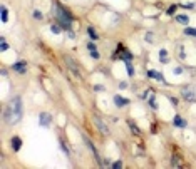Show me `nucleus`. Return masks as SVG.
I'll use <instances>...</instances> for the list:
<instances>
[{
	"instance_id": "19",
	"label": "nucleus",
	"mask_w": 196,
	"mask_h": 169,
	"mask_svg": "<svg viewBox=\"0 0 196 169\" xmlns=\"http://www.w3.org/2000/svg\"><path fill=\"white\" fill-rule=\"evenodd\" d=\"M51 30H52V32H54V34H60V30H62V27H60V25H59L57 22H55V24H52V25H51Z\"/></svg>"
},
{
	"instance_id": "12",
	"label": "nucleus",
	"mask_w": 196,
	"mask_h": 169,
	"mask_svg": "<svg viewBox=\"0 0 196 169\" xmlns=\"http://www.w3.org/2000/svg\"><path fill=\"white\" fill-rule=\"evenodd\" d=\"M171 166H173V167H183V161H179V156H173V158H171Z\"/></svg>"
},
{
	"instance_id": "28",
	"label": "nucleus",
	"mask_w": 196,
	"mask_h": 169,
	"mask_svg": "<svg viewBox=\"0 0 196 169\" xmlns=\"http://www.w3.org/2000/svg\"><path fill=\"white\" fill-rule=\"evenodd\" d=\"M94 90H96V92H102V90H106V89L102 86H94Z\"/></svg>"
},
{
	"instance_id": "21",
	"label": "nucleus",
	"mask_w": 196,
	"mask_h": 169,
	"mask_svg": "<svg viewBox=\"0 0 196 169\" xmlns=\"http://www.w3.org/2000/svg\"><path fill=\"white\" fill-rule=\"evenodd\" d=\"M148 104L151 106L152 109H158V104H156V101H154V96L152 97H149V101H148Z\"/></svg>"
},
{
	"instance_id": "30",
	"label": "nucleus",
	"mask_w": 196,
	"mask_h": 169,
	"mask_svg": "<svg viewBox=\"0 0 196 169\" xmlns=\"http://www.w3.org/2000/svg\"><path fill=\"white\" fill-rule=\"evenodd\" d=\"M159 55H161V59L166 57V49H161V50H159Z\"/></svg>"
},
{
	"instance_id": "5",
	"label": "nucleus",
	"mask_w": 196,
	"mask_h": 169,
	"mask_svg": "<svg viewBox=\"0 0 196 169\" xmlns=\"http://www.w3.org/2000/svg\"><path fill=\"white\" fill-rule=\"evenodd\" d=\"M92 121H94V124H96V127H97L99 131H101V134H106L107 136L109 134V127H107V124L102 121L99 115H92Z\"/></svg>"
},
{
	"instance_id": "7",
	"label": "nucleus",
	"mask_w": 196,
	"mask_h": 169,
	"mask_svg": "<svg viewBox=\"0 0 196 169\" xmlns=\"http://www.w3.org/2000/svg\"><path fill=\"white\" fill-rule=\"evenodd\" d=\"M12 69H14L15 72H18V74H25L27 72V62L25 60H18V62H15V64L12 65Z\"/></svg>"
},
{
	"instance_id": "24",
	"label": "nucleus",
	"mask_w": 196,
	"mask_h": 169,
	"mask_svg": "<svg viewBox=\"0 0 196 169\" xmlns=\"http://www.w3.org/2000/svg\"><path fill=\"white\" fill-rule=\"evenodd\" d=\"M44 15H42V12H39V10H34V18H37V20H40Z\"/></svg>"
},
{
	"instance_id": "11",
	"label": "nucleus",
	"mask_w": 196,
	"mask_h": 169,
	"mask_svg": "<svg viewBox=\"0 0 196 169\" xmlns=\"http://www.w3.org/2000/svg\"><path fill=\"white\" fill-rule=\"evenodd\" d=\"M148 76L151 77V79H156V80H159V82H166L164 80V76L161 74V72H156V70H149L148 72Z\"/></svg>"
},
{
	"instance_id": "8",
	"label": "nucleus",
	"mask_w": 196,
	"mask_h": 169,
	"mask_svg": "<svg viewBox=\"0 0 196 169\" xmlns=\"http://www.w3.org/2000/svg\"><path fill=\"white\" fill-rule=\"evenodd\" d=\"M114 104H116V107H126L127 104H129V99L122 97V96H114Z\"/></svg>"
},
{
	"instance_id": "33",
	"label": "nucleus",
	"mask_w": 196,
	"mask_h": 169,
	"mask_svg": "<svg viewBox=\"0 0 196 169\" xmlns=\"http://www.w3.org/2000/svg\"><path fill=\"white\" fill-rule=\"evenodd\" d=\"M174 74H181V67H176V69H174Z\"/></svg>"
},
{
	"instance_id": "25",
	"label": "nucleus",
	"mask_w": 196,
	"mask_h": 169,
	"mask_svg": "<svg viewBox=\"0 0 196 169\" xmlns=\"http://www.w3.org/2000/svg\"><path fill=\"white\" fill-rule=\"evenodd\" d=\"M174 12H176V5H171V7L166 10V14H168V15H173Z\"/></svg>"
},
{
	"instance_id": "26",
	"label": "nucleus",
	"mask_w": 196,
	"mask_h": 169,
	"mask_svg": "<svg viewBox=\"0 0 196 169\" xmlns=\"http://www.w3.org/2000/svg\"><path fill=\"white\" fill-rule=\"evenodd\" d=\"M89 54H91V57H92V59H99V52H97V49H96V50H89Z\"/></svg>"
},
{
	"instance_id": "3",
	"label": "nucleus",
	"mask_w": 196,
	"mask_h": 169,
	"mask_svg": "<svg viewBox=\"0 0 196 169\" xmlns=\"http://www.w3.org/2000/svg\"><path fill=\"white\" fill-rule=\"evenodd\" d=\"M62 60H64V64H65V67L69 69L70 72H72L74 76H76V79H82V74H80V69H79V65H77V62L74 60L70 55H64L62 57Z\"/></svg>"
},
{
	"instance_id": "15",
	"label": "nucleus",
	"mask_w": 196,
	"mask_h": 169,
	"mask_svg": "<svg viewBox=\"0 0 196 169\" xmlns=\"http://www.w3.org/2000/svg\"><path fill=\"white\" fill-rule=\"evenodd\" d=\"M176 22L186 25V24H189V17H188V15H176Z\"/></svg>"
},
{
	"instance_id": "9",
	"label": "nucleus",
	"mask_w": 196,
	"mask_h": 169,
	"mask_svg": "<svg viewBox=\"0 0 196 169\" xmlns=\"http://www.w3.org/2000/svg\"><path fill=\"white\" fill-rule=\"evenodd\" d=\"M10 146H12V149H14L15 152H18V151H20V148H22V139L18 136H14L10 139Z\"/></svg>"
},
{
	"instance_id": "32",
	"label": "nucleus",
	"mask_w": 196,
	"mask_h": 169,
	"mask_svg": "<svg viewBox=\"0 0 196 169\" xmlns=\"http://www.w3.org/2000/svg\"><path fill=\"white\" fill-rule=\"evenodd\" d=\"M119 87H121V89H126L127 84H126V82H121V84H119Z\"/></svg>"
},
{
	"instance_id": "31",
	"label": "nucleus",
	"mask_w": 196,
	"mask_h": 169,
	"mask_svg": "<svg viewBox=\"0 0 196 169\" xmlns=\"http://www.w3.org/2000/svg\"><path fill=\"white\" fill-rule=\"evenodd\" d=\"M146 39H148V42H152V34L148 32V34H146Z\"/></svg>"
},
{
	"instance_id": "16",
	"label": "nucleus",
	"mask_w": 196,
	"mask_h": 169,
	"mask_svg": "<svg viewBox=\"0 0 196 169\" xmlns=\"http://www.w3.org/2000/svg\"><path fill=\"white\" fill-rule=\"evenodd\" d=\"M87 34H89V37H91V40H97L99 37H97V32H96L92 27H87Z\"/></svg>"
},
{
	"instance_id": "29",
	"label": "nucleus",
	"mask_w": 196,
	"mask_h": 169,
	"mask_svg": "<svg viewBox=\"0 0 196 169\" xmlns=\"http://www.w3.org/2000/svg\"><path fill=\"white\" fill-rule=\"evenodd\" d=\"M169 102L173 106H178V99H176V97H169Z\"/></svg>"
},
{
	"instance_id": "10",
	"label": "nucleus",
	"mask_w": 196,
	"mask_h": 169,
	"mask_svg": "<svg viewBox=\"0 0 196 169\" xmlns=\"http://www.w3.org/2000/svg\"><path fill=\"white\" fill-rule=\"evenodd\" d=\"M173 124H174V126H176V127H181V129H185V127L188 126V124H186V121L181 117V115H174V119H173Z\"/></svg>"
},
{
	"instance_id": "2",
	"label": "nucleus",
	"mask_w": 196,
	"mask_h": 169,
	"mask_svg": "<svg viewBox=\"0 0 196 169\" xmlns=\"http://www.w3.org/2000/svg\"><path fill=\"white\" fill-rule=\"evenodd\" d=\"M20 119H22V97L17 96V97L12 99L7 104V107H5L4 121L7 124H10V126H14V124H17Z\"/></svg>"
},
{
	"instance_id": "13",
	"label": "nucleus",
	"mask_w": 196,
	"mask_h": 169,
	"mask_svg": "<svg viewBox=\"0 0 196 169\" xmlns=\"http://www.w3.org/2000/svg\"><path fill=\"white\" fill-rule=\"evenodd\" d=\"M127 126H129V129L132 131V132L136 134V136H139L141 134V131H139V127L136 126V122H132V121H127Z\"/></svg>"
},
{
	"instance_id": "22",
	"label": "nucleus",
	"mask_w": 196,
	"mask_h": 169,
	"mask_svg": "<svg viewBox=\"0 0 196 169\" xmlns=\"http://www.w3.org/2000/svg\"><path fill=\"white\" fill-rule=\"evenodd\" d=\"M111 166H113V169H121V167H122V161H116V162H113Z\"/></svg>"
},
{
	"instance_id": "18",
	"label": "nucleus",
	"mask_w": 196,
	"mask_h": 169,
	"mask_svg": "<svg viewBox=\"0 0 196 169\" xmlns=\"http://www.w3.org/2000/svg\"><path fill=\"white\" fill-rule=\"evenodd\" d=\"M185 34L188 37H196V29H193V27H186L185 29Z\"/></svg>"
},
{
	"instance_id": "17",
	"label": "nucleus",
	"mask_w": 196,
	"mask_h": 169,
	"mask_svg": "<svg viewBox=\"0 0 196 169\" xmlns=\"http://www.w3.org/2000/svg\"><path fill=\"white\" fill-rule=\"evenodd\" d=\"M8 20V8L5 7V5H2V22H7Z\"/></svg>"
},
{
	"instance_id": "6",
	"label": "nucleus",
	"mask_w": 196,
	"mask_h": 169,
	"mask_svg": "<svg viewBox=\"0 0 196 169\" xmlns=\"http://www.w3.org/2000/svg\"><path fill=\"white\" fill-rule=\"evenodd\" d=\"M51 122H52V115L47 114V112H40V115H39V124L40 126L47 127V126H51Z\"/></svg>"
},
{
	"instance_id": "1",
	"label": "nucleus",
	"mask_w": 196,
	"mask_h": 169,
	"mask_svg": "<svg viewBox=\"0 0 196 169\" xmlns=\"http://www.w3.org/2000/svg\"><path fill=\"white\" fill-rule=\"evenodd\" d=\"M52 15H54L55 22H57L65 32L72 29V14H70L65 7H62L57 0L52 2Z\"/></svg>"
},
{
	"instance_id": "4",
	"label": "nucleus",
	"mask_w": 196,
	"mask_h": 169,
	"mask_svg": "<svg viewBox=\"0 0 196 169\" xmlns=\"http://www.w3.org/2000/svg\"><path fill=\"white\" fill-rule=\"evenodd\" d=\"M181 96H183V97H185L188 102H196V86L189 84V86L183 87Z\"/></svg>"
},
{
	"instance_id": "27",
	"label": "nucleus",
	"mask_w": 196,
	"mask_h": 169,
	"mask_svg": "<svg viewBox=\"0 0 196 169\" xmlns=\"http://www.w3.org/2000/svg\"><path fill=\"white\" fill-rule=\"evenodd\" d=\"M97 47H96V44H92V42H89L87 44V50H96Z\"/></svg>"
},
{
	"instance_id": "20",
	"label": "nucleus",
	"mask_w": 196,
	"mask_h": 169,
	"mask_svg": "<svg viewBox=\"0 0 196 169\" xmlns=\"http://www.w3.org/2000/svg\"><path fill=\"white\" fill-rule=\"evenodd\" d=\"M0 49H2V52L8 50V44L5 42V39H4V37H2V39H0Z\"/></svg>"
},
{
	"instance_id": "14",
	"label": "nucleus",
	"mask_w": 196,
	"mask_h": 169,
	"mask_svg": "<svg viewBox=\"0 0 196 169\" xmlns=\"http://www.w3.org/2000/svg\"><path fill=\"white\" fill-rule=\"evenodd\" d=\"M124 65H126L127 76H129V77H132V76H134V67L131 65V60H126V62H124Z\"/></svg>"
},
{
	"instance_id": "23",
	"label": "nucleus",
	"mask_w": 196,
	"mask_h": 169,
	"mask_svg": "<svg viewBox=\"0 0 196 169\" xmlns=\"http://www.w3.org/2000/svg\"><path fill=\"white\" fill-rule=\"evenodd\" d=\"M60 149L65 152V156H70V152H69V149H67V146H65V144L62 142V141H60Z\"/></svg>"
}]
</instances>
